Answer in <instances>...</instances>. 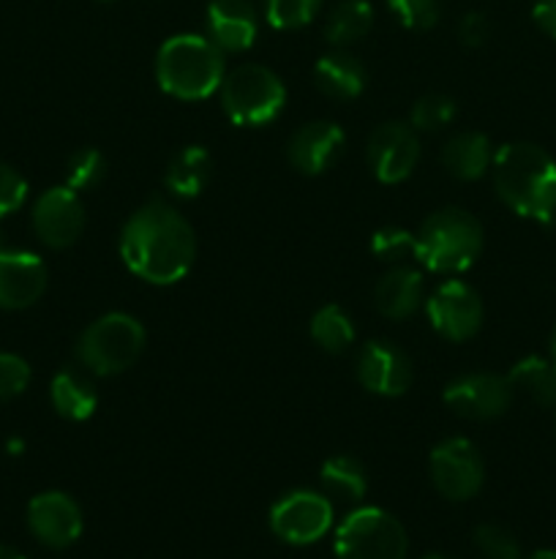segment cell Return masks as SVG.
Here are the masks:
<instances>
[{
    "label": "cell",
    "mask_w": 556,
    "mask_h": 559,
    "mask_svg": "<svg viewBox=\"0 0 556 559\" xmlns=\"http://www.w3.org/2000/svg\"><path fill=\"white\" fill-rule=\"evenodd\" d=\"M31 382V366L20 355L0 353V402L20 396Z\"/></svg>",
    "instance_id": "obj_34"
},
{
    "label": "cell",
    "mask_w": 556,
    "mask_h": 559,
    "mask_svg": "<svg viewBox=\"0 0 556 559\" xmlns=\"http://www.w3.org/2000/svg\"><path fill=\"white\" fill-rule=\"evenodd\" d=\"M5 249V243H3V233H0V251Z\"/></svg>",
    "instance_id": "obj_42"
},
{
    "label": "cell",
    "mask_w": 556,
    "mask_h": 559,
    "mask_svg": "<svg viewBox=\"0 0 556 559\" xmlns=\"http://www.w3.org/2000/svg\"><path fill=\"white\" fill-rule=\"evenodd\" d=\"M551 360H554V366H556V328H554V333H551Z\"/></svg>",
    "instance_id": "obj_40"
},
{
    "label": "cell",
    "mask_w": 556,
    "mask_h": 559,
    "mask_svg": "<svg viewBox=\"0 0 556 559\" xmlns=\"http://www.w3.org/2000/svg\"><path fill=\"white\" fill-rule=\"evenodd\" d=\"M33 227L38 240L49 249H69L85 229V207H82L76 191L69 186L49 189L38 197L33 207Z\"/></svg>",
    "instance_id": "obj_13"
},
{
    "label": "cell",
    "mask_w": 556,
    "mask_h": 559,
    "mask_svg": "<svg viewBox=\"0 0 556 559\" xmlns=\"http://www.w3.org/2000/svg\"><path fill=\"white\" fill-rule=\"evenodd\" d=\"M442 164L458 180H478L494 164V147L480 131H463L442 147Z\"/></svg>",
    "instance_id": "obj_21"
},
{
    "label": "cell",
    "mask_w": 556,
    "mask_h": 559,
    "mask_svg": "<svg viewBox=\"0 0 556 559\" xmlns=\"http://www.w3.org/2000/svg\"><path fill=\"white\" fill-rule=\"evenodd\" d=\"M452 118H456V102L445 93H428L418 98L409 112V126L414 131H442Z\"/></svg>",
    "instance_id": "obj_29"
},
{
    "label": "cell",
    "mask_w": 556,
    "mask_h": 559,
    "mask_svg": "<svg viewBox=\"0 0 556 559\" xmlns=\"http://www.w3.org/2000/svg\"><path fill=\"white\" fill-rule=\"evenodd\" d=\"M47 289V267L31 251H0V309H27Z\"/></svg>",
    "instance_id": "obj_16"
},
{
    "label": "cell",
    "mask_w": 556,
    "mask_h": 559,
    "mask_svg": "<svg viewBox=\"0 0 556 559\" xmlns=\"http://www.w3.org/2000/svg\"><path fill=\"white\" fill-rule=\"evenodd\" d=\"M371 27H374V9L368 0H341L327 16L325 36L333 47L343 49L368 36Z\"/></svg>",
    "instance_id": "obj_24"
},
{
    "label": "cell",
    "mask_w": 556,
    "mask_h": 559,
    "mask_svg": "<svg viewBox=\"0 0 556 559\" xmlns=\"http://www.w3.org/2000/svg\"><path fill=\"white\" fill-rule=\"evenodd\" d=\"M338 559H407L409 538L403 524L382 508H354L336 530Z\"/></svg>",
    "instance_id": "obj_7"
},
{
    "label": "cell",
    "mask_w": 556,
    "mask_h": 559,
    "mask_svg": "<svg viewBox=\"0 0 556 559\" xmlns=\"http://www.w3.org/2000/svg\"><path fill=\"white\" fill-rule=\"evenodd\" d=\"M223 52L205 36L180 33L161 44L156 58V80L161 91L183 102H200L221 87Z\"/></svg>",
    "instance_id": "obj_3"
},
{
    "label": "cell",
    "mask_w": 556,
    "mask_h": 559,
    "mask_svg": "<svg viewBox=\"0 0 556 559\" xmlns=\"http://www.w3.org/2000/svg\"><path fill=\"white\" fill-rule=\"evenodd\" d=\"M343 131L330 120H314L294 131L287 142V158L305 175H322L338 162L343 151Z\"/></svg>",
    "instance_id": "obj_17"
},
{
    "label": "cell",
    "mask_w": 556,
    "mask_h": 559,
    "mask_svg": "<svg viewBox=\"0 0 556 559\" xmlns=\"http://www.w3.org/2000/svg\"><path fill=\"white\" fill-rule=\"evenodd\" d=\"M512 388L532 396L534 402L543 407H554L556 404V366L554 360L540 358V355H529V358L518 360L510 371Z\"/></svg>",
    "instance_id": "obj_26"
},
{
    "label": "cell",
    "mask_w": 556,
    "mask_h": 559,
    "mask_svg": "<svg viewBox=\"0 0 556 559\" xmlns=\"http://www.w3.org/2000/svg\"><path fill=\"white\" fill-rule=\"evenodd\" d=\"M0 559H25V557H22L16 549H11V546L0 544Z\"/></svg>",
    "instance_id": "obj_38"
},
{
    "label": "cell",
    "mask_w": 556,
    "mask_h": 559,
    "mask_svg": "<svg viewBox=\"0 0 556 559\" xmlns=\"http://www.w3.org/2000/svg\"><path fill=\"white\" fill-rule=\"evenodd\" d=\"M425 311H428L434 331L450 342H467L483 325L480 295L469 284L456 282V278L434 289V295L425 304Z\"/></svg>",
    "instance_id": "obj_10"
},
{
    "label": "cell",
    "mask_w": 556,
    "mask_h": 559,
    "mask_svg": "<svg viewBox=\"0 0 556 559\" xmlns=\"http://www.w3.org/2000/svg\"><path fill=\"white\" fill-rule=\"evenodd\" d=\"M142 349H145L142 322L131 314L112 311V314H104L101 320L85 328V333L76 342V358L93 374L112 377L131 369Z\"/></svg>",
    "instance_id": "obj_5"
},
{
    "label": "cell",
    "mask_w": 556,
    "mask_h": 559,
    "mask_svg": "<svg viewBox=\"0 0 556 559\" xmlns=\"http://www.w3.org/2000/svg\"><path fill=\"white\" fill-rule=\"evenodd\" d=\"M483 251V227L472 213L445 207L414 233V257L434 273H463Z\"/></svg>",
    "instance_id": "obj_4"
},
{
    "label": "cell",
    "mask_w": 556,
    "mask_h": 559,
    "mask_svg": "<svg viewBox=\"0 0 556 559\" xmlns=\"http://www.w3.org/2000/svg\"><path fill=\"white\" fill-rule=\"evenodd\" d=\"M120 257L134 276L150 284H174L194 265V229L169 202L150 200L125 222Z\"/></svg>",
    "instance_id": "obj_1"
},
{
    "label": "cell",
    "mask_w": 556,
    "mask_h": 559,
    "mask_svg": "<svg viewBox=\"0 0 556 559\" xmlns=\"http://www.w3.org/2000/svg\"><path fill=\"white\" fill-rule=\"evenodd\" d=\"M107 175V158L96 147H82L65 164V186L71 191L96 189Z\"/></svg>",
    "instance_id": "obj_28"
},
{
    "label": "cell",
    "mask_w": 556,
    "mask_h": 559,
    "mask_svg": "<svg viewBox=\"0 0 556 559\" xmlns=\"http://www.w3.org/2000/svg\"><path fill=\"white\" fill-rule=\"evenodd\" d=\"M27 527L38 544L49 549H69L82 535V511L63 491H44L27 506Z\"/></svg>",
    "instance_id": "obj_14"
},
{
    "label": "cell",
    "mask_w": 556,
    "mask_h": 559,
    "mask_svg": "<svg viewBox=\"0 0 556 559\" xmlns=\"http://www.w3.org/2000/svg\"><path fill=\"white\" fill-rule=\"evenodd\" d=\"M491 36V22L488 16L480 14V11H469L458 22V38H461L463 47H483Z\"/></svg>",
    "instance_id": "obj_36"
},
{
    "label": "cell",
    "mask_w": 556,
    "mask_h": 559,
    "mask_svg": "<svg viewBox=\"0 0 556 559\" xmlns=\"http://www.w3.org/2000/svg\"><path fill=\"white\" fill-rule=\"evenodd\" d=\"M472 538L485 559H521V544L501 524H480Z\"/></svg>",
    "instance_id": "obj_31"
},
{
    "label": "cell",
    "mask_w": 556,
    "mask_h": 559,
    "mask_svg": "<svg viewBox=\"0 0 556 559\" xmlns=\"http://www.w3.org/2000/svg\"><path fill=\"white\" fill-rule=\"evenodd\" d=\"M423 559H452V557H447V555H428V557H423Z\"/></svg>",
    "instance_id": "obj_41"
},
{
    "label": "cell",
    "mask_w": 556,
    "mask_h": 559,
    "mask_svg": "<svg viewBox=\"0 0 556 559\" xmlns=\"http://www.w3.org/2000/svg\"><path fill=\"white\" fill-rule=\"evenodd\" d=\"M213 175V162L210 153L202 145H189L180 147L178 153L169 162L167 175H164V183L172 191L174 197H183V200H191V197H200L205 191V186L210 183Z\"/></svg>",
    "instance_id": "obj_22"
},
{
    "label": "cell",
    "mask_w": 556,
    "mask_h": 559,
    "mask_svg": "<svg viewBox=\"0 0 556 559\" xmlns=\"http://www.w3.org/2000/svg\"><path fill=\"white\" fill-rule=\"evenodd\" d=\"M49 396H52V407L58 409V415L69 420H87L98 407L96 388L76 369L58 371L52 388H49Z\"/></svg>",
    "instance_id": "obj_23"
},
{
    "label": "cell",
    "mask_w": 556,
    "mask_h": 559,
    "mask_svg": "<svg viewBox=\"0 0 556 559\" xmlns=\"http://www.w3.org/2000/svg\"><path fill=\"white\" fill-rule=\"evenodd\" d=\"M311 338L319 344L325 353H343L354 342V325L349 314L338 306H322L311 320Z\"/></svg>",
    "instance_id": "obj_27"
},
{
    "label": "cell",
    "mask_w": 556,
    "mask_h": 559,
    "mask_svg": "<svg viewBox=\"0 0 556 559\" xmlns=\"http://www.w3.org/2000/svg\"><path fill=\"white\" fill-rule=\"evenodd\" d=\"M25 197H27L25 178H22L14 167H9V164H0V218L20 211Z\"/></svg>",
    "instance_id": "obj_35"
},
{
    "label": "cell",
    "mask_w": 556,
    "mask_h": 559,
    "mask_svg": "<svg viewBox=\"0 0 556 559\" xmlns=\"http://www.w3.org/2000/svg\"><path fill=\"white\" fill-rule=\"evenodd\" d=\"M207 33L221 52H245L259 33V20L251 0H210Z\"/></svg>",
    "instance_id": "obj_18"
},
{
    "label": "cell",
    "mask_w": 556,
    "mask_h": 559,
    "mask_svg": "<svg viewBox=\"0 0 556 559\" xmlns=\"http://www.w3.org/2000/svg\"><path fill=\"white\" fill-rule=\"evenodd\" d=\"M420 158L418 131L409 123H382L368 140V164L382 183H401L414 173Z\"/></svg>",
    "instance_id": "obj_12"
},
{
    "label": "cell",
    "mask_w": 556,
    "mask_h": 559,
    "mask_svg": "<svg viewBox=\"0 0 556 559\" xmlns=\"http://www.w3.org/2000/svg\"><path fill=\"white\" fill-rule=\"evenodd\" d=\"M387 9L409 31H428L442 14L439 0H387Z\"/></svg>",
    "instance_id": "obj_32"
},
{
    "label": "cell",
    "mask_w": 556,
    "mask_h": 559,
    "mask_svg": "<svg viewBox=\"0 0 556 559\" xmlns=\"http://www.w3.org/2000/svg\"><path fill=\"white\" fill-rule=\"evenodd\" d=\"M319 5L322 0H265V16L278 31H294L309 25Z\"/></svg>",
    "instance_id": "obj_30"
},
{
    "label": "cell",
    "mask_w": 556,
    "mask_h": 559,
    "mask_svg": "<svg viewBox=\"0 0 556 559\" xmlns=\"http://www.w3.org/2000/svg\"><path fill=\"white\" fill-rule=\"evenodd\" d=\"M365 66L358 55L347 49H336L330 55H322L314 66V82L325 96L330 98H358L365 87Z\"/></svg>",
    "instance_id": "obj_20"
},
{
    "label": "cell",
    "mask_w": 556,
    "mask_h": 559,
    "mask_svg": "<svg viewBox=\"0 0 556 559\" xmlns=\"http://www.w3.org/2000/svg\"><path fill=\"white\" fill-rule=\"evenodd\" d=\"M494 189L521 218L551 224L556 218V162L534 142H510L494 153Z\"/></svg>",
    "instance_id": "obj_2"
},
{
    "label": "cell",
    "mask_w": 556,
    "mask_h": 559,
    "mask_svg": "<svg viewBox=\"0 0 556 559\" xmlns=\"http://www.w3.org/2000/svg\"><path fill=\"white\" fill-rule=\"evenodd\" d=\"M371 251L385 262H401L414 257V235L401 227H382L371 240Z\"/></svg>",
    "instance_id": "obj_33"
},
{
    "label": "cell",
    "mask_w": 556,
    "mask_h": 559,
    "mask_svg": "<svg viewBox=\"0 0 556 559\" xmlns=\"http://www.w3.org/2000/svg\"><path fill=\"white\" fill-rule=\"evenodd\" d=\"M529 559H556V551H551V549H543V551H534L532 557Z\"/></svg>",
    "instance_id": "obj_39"
},
{
    "label": "cell",
    "mask_w": 556,
    "mask_h": 559,
    "mask_svg": "<svg viewBox=\"0 0 556 559\" xmlns=\"http://www.w3.org/2000/svg\"><path fill=\"white\" fill-rule=\"evenodd\" d=\"M425 282L423 273L414 271V267L398 265L392 271H387L385 276L376 284V309L382 317H390V320H403V317L414 314L418 306L423 304Z\"/></svg>",
    "instance_id": "obj_19"
},
{
    "label": "cell",
    "mask_w": 556,
    "mask_h": 559,
    "mask_svg": "<svg viewBox=\"0 0 556 559\" xmlns=\"http://www.w3.org/2000/svg\"><path fill=\"white\" fill-rule=\"evenodd\" d=\"M287 104L281 76L259 63H243L223 74L221 107L234 126H265Z\"/></svg>",
    "instance_id": "obj_6"
},
{
    "label": "cell",
    "mask_w": 556,
    "mask_h": 559,
    "mask_svg": "<svg viewBox=\"0 0 556 559\" xmlns=\"http://www.w3.org/2000/svg\"><path fill=\"white\" fill-rule=\"evenodd\" d=\"M322 486L330 497L343 502H360L368 491V475L365 467L352 456H333L322 464Z\"/></svg>",
    "instance_id": "obj_25"
},
{
    "label": "cell",
    "mask_w": 556,
    "mask_h": 559,
    "mask_svg": "<svg viewBox=\"0 0 556 559\" xmlns=\"http://www.w3.org/2000/svg\"><path fill=\"white\" fill-rule=\"evenodd\" d=\"M516 388L510 377L463 374L445 388V404L467 420H494L510 409Z\"/></svg>",
    "instance_id": "obj_11"
},
{
    "label": "cell",
    "mask_w": 556,
    "mask_h": 559,
    "mask_svg": "<svg viewBox=\"0 0 556 559\" xmlns=\"http://www.w3.org/2000/svg\"><path fill=\"white\" fill-rule=\"evenodd\" d=\"M554 409H556V404H554Z\"/></svg>",
    "instance_id": "obj_43"
},
{
    "label": "cell",
    "mask_w": 556,
    "mask_h": 559,
    "mask_svg": "<svg viewBox=\"0 0 556 559\" xmlns=\"http://www.w3.org/2000/svg\"><path fill=\"white\" fill-rule=\"evenodd\" d=\"M333 527V506L319 491H292L270 508V530L289 546H311Z\"/></svg>",
    "instance_id": "obj_8"
},
{
    "label": "cell",
    "mask_w": 556,
    "mask_h": 559,
    "mask_svg": "<svg viewBox=\"0 0 556 559\" xmlns=\"http://www.w3.org/2000/svg\"><path fill=\"white\" fill-rule=\"evenodd\" d=\"M431 480L445 500L467 502L485 480L483 459L469 440H445L431 451Z\"/></svg>",
    "instance_id": "obj_9"
},
{
    "label": "cell",
    "mask_w": 556,
    "mask_h": 559,
    "mask_svg": "<svg viewBox=\"0 0 556 559\" xmlns=\"http://www.w3.org/2000/svg\"><path fill=\"white\" fill-rule=\"evenodd\" d=\"M532 20L545 36L556 38V0H534Z\"/></svg>",
    "instance_id": "obj_37"
},
{
    "label": "cell",
    "mask_w": 556,
    "mask_h": 559,
    "mask_svg": "<svg viewBox=\"0 0 556 559\" xmlns=\"http://www.w3.org/2000/svg\"><path fill=\"white\" fill-rule=\"evenodd\" d=\"M358 380L376 396H401L412 385V364L396 344L368 342L358 355Z\"/></svg>",
    "instance_id": "obj_15"
}]
</instances>
